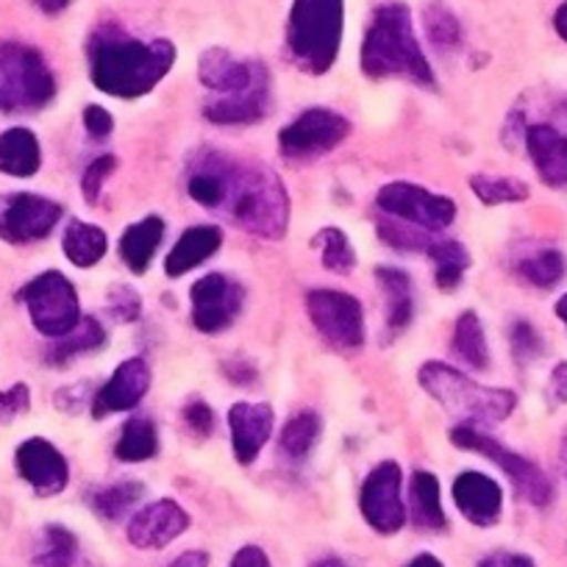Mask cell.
Wrapping results in <instances>:
<instances>
[{
  "label": "cell",
  "instance_id": "cell-6",
  "mask_svg": "<svg viewBox=\"0 0 567 567\" xmlns=\"http://www.w3.org/2000/svg\"><path fill=\"white\" fill-rule=\"evenodd\" d=\"M56 97L45 56L23 42H0V112H37Z\"/></svg>",
  "mask_w": 567,
  "mask_h": 567
},
{
  "label": "cell",
  "instance_id": "cell-29",
  "mask_svg": "<svg viewBox=\"0 0 567 567\" xmlns=\"http://www.w3.org/2000/svg\"><path fill=\"white\" fill-rule=\"evenodd\" d=\"M106 329L97 323L95 318H81V323L70 331L62 340H53V346L48 348L45 362L53 364V368H64L73 359L86 357V353L97 351V348L106 346Z\"/></svg>",
  "mask_w": 567,
  "mask_h": 567
},
{
  "label": "cell",
  "instance_id": "cell-35",
  "mask_svg": "<svg viewBox=\"0 0 567 567\" xmlns=\"http://www.w3.org/2000/svg\"><path fill=\"white\" fill-rule=\"evenodd\" d=\"M142 495H145V484L136 482V478H123V482L92 489L90 506L97 517H103V520H120L131 506L140 504Z\"/></svg>",
  "mask_w": 567,
  "mask_h": 567
},
{
  "label": "cell",
  "instance_id": "cell-51",
  "mask_svg": "<svg viewBox=\"0 0 567 567\" xmlns=\"http://www.w3.org/2000/svg\"><path fill=\"white\" fill-rule=\"evenodd\" d=\"M167 567H209V554L206 550H184Z\"/></svg>",
  "mask_w": 567,
  "mask_h": 567
},
{
  "label": "cell",
  "instance_id": "cell-30",
  "mask_svg": "<svg viewBox=\"0 0 567 567\" xmlns=\"http://www.w3.org/2000/svg\"><path fill=\"white\" fill-rule=\"evenodd\" d=\"M425 256L434 265V284L437 290L454 292L462 281L465 272L471 270V254L460 239H434L432 248L425 250Z\"/></svg>",
  "mask_w": 567,
  "mask_h": 567
},
{
  "label": "cell",
  "instance_id": "cell-40",
  "mask_svg": "<svg viewBox=\"0 0 567 567\" xmlns=\"http://www.w3.org/2000/svg\"><path fill=\"white\" fill-rule=\"evenodd\" d=\"M423 25L437 51H454L462 42V25L445 3H432L423 12Z\"/></svg>",
  "mask_w": 567,
  "mask_h": 567
},
{
  "label": "cell",
  "instance_id": "cell-13",
  "mask_svg": "<svg viewBox=\"0 0 567 567\" xmlns=\"http://www.w3.org/2000/svg\"><path fill=\"white\" fill-rule=\"evenodd\" d=\"M401 465L381 462L368 473L359 495V509L364 523L379 534H398L406 523V506L401 498Z\"/></svg>",
  "mask_w": 567,
  "mask_h": 567
},
{
  "label": "cell",
  "instance_id": "cell-50",
  "mask_svg": "<svg viewBox=\"0 0 567 567\" xmlns=\"http://www.w3.org/2000/svg\"><path fill=\"white\" fill-rule=\"evenodd\" d=\"M550 395L559 403H567V362H559L550 373Z\"/></svg>",
  "mask_w": 567,
  "mask_h": 567
},
{
  "label": "cell",
  "instance_id": "cell-46",
  "mask_svg": "<svg viewBox=\"0 0 567 567\" xmlns=\"http://www.w3.org/2000/svg\"><path fill=\"white\" fill-rule=\"evenodd\" d=\"M84 401H92V384L84 381V384H73V386H64L53 395V403H56L59 412L64 414H79L84 409Z\"/></svg>",
  "mask_w": 567,
  "mask_h": 567
},
{
  "label": "cell",
  "instance_id": "cell-32",
  "mask_svg": "<svg viewBox=\"0 0 567 567\" xmlns=\"http://www.w3.org/2000/svg\"><path fill=\"white\" fill-rule=\"evenodd\" d=\"M159 454V432L151 417H131L120 432L117 445H114V456L125 465L134 462H148Z\"/></svg>",
  "mask_w": 567,
  "mask_h": 567
},
{
  "label": "cell",
  "instance_id": "cell-3",
  "mask_svg": "<svg viewBox=\"0 0 567 567\" xmlns=\"http://www.w3.org/2000/svg\"><path fill=\"white\" fill-rule=\"evenodd\" d=\"M220 215L259 239H281L290 228V195L272 167L234 159Z\"/></svg>",
  "mask_w": 567,
  "mask_h": 567
},
{
  "label": "cell",
  "instance_id": "cell-34",
  "mask_svg": "<svg viewBox=\"0 0 567 567\" xmlns=\"http://www.w3.org/2000/svg\"><path fill=\"white\" fill-rule=\"evenodd\" d=\"M320 432H323V420L312 409H301V412L292 414L281 429V454H287L290 460L301 462L303 456L312 454V449L318 445Z\"/></svg>",
  "mask_w": 567,
  "mask_h": 567
},
{
  "label": "cell",
  "instance_id": "cell-11",
  "mask_svg": "<svg viewBox=\"0 0 567 567\" xmlns=\"http://www.w3.org/2000/svg\"><path fill=\"white\" fill-rule=\"evenodd\" d=\"M381 215L417 226L429 234L445 231L456 220V204L449 195H434L425 187L409 182L384 184L375 195Z\"/></svg>",
  "mask_w": 567,
  "mask_h": 567
},
{
  "label": "cell",
  "instance_id": "cell-53",
  "mask_svg": "<svg viewBox=\"0 0 567 567\" xmlns=\"http://www.w3.org/2000/svg\"><path fill=\"white\" fill-rule=\"evenodd\" d=\"M554 29H556V34H559L561 40L567 42V0H565V3H561L559 9H556V14H554Z\"/></svg>",
  "mask_w": 567,
  "mask_h": 567
},
{
  "label": "cell",
  "instance_id": "cell-27",
  "mask_svg": "<svg viewBox=\"0 0 567 567\" xmlns=\"http://www.w3.org/2000/svg\"><path fill=\"white\" fill-rule=\"evenodd\" d=\"M42 167V148L34 131L9 128L0 134V173L12 178H31Z\"/></svg>",
  "mask_w": 567,
  "mask_h": 567
},
{
  "label": "cell",
  "instance_id": "cell-25",
  "mask_svg": "<svg viewBox=\"0 0 567 567\" xmlns=\"http://www.w3.org/2000/svg\"><path fill=\"white\" fill-rule=\"evenodd\" d=\"M162 239H165V220L159 215L142 217L140 223L125 228L123 237H120V259L125 261L131 272L142 276L154 261Z\"/></svg>",
  "mask_w": 567,
  "mask_h": 567
},
{
  "label": "cell",
  "instance_id": "cell-7",
  "mask_svg": "<svg viewBox=\"0 0 567 567\" xmlns=\"http://www.w3.org/2000/svg\"><path fill=\"white\" fill-rule=\"evenodd\" d=\"M20 301L29 309V318L42 337L62 340L81 323V303L73 281L59 270L40 272L20 290Z\"/></svg>",
  "mask_w": 567,
  "mask_h": 567
},
{
  "label": "cell",
  "instance_id": "cell-43",
  "mask_svg": "<svg viewBox=\"0 0 567 567\" xmlns=\"http://www.w3.org/2000/svg\"><path fill=\"white\" fill-rule=\"evenodd\" d=\"M106 301H109V312H112L114 320H120V323H134V320H140L142 298L140 292L125 287V284H114Z\"/></svg>",
  "mask_w": 567,
  "mask_h": 567
},
{
  "label": "cell",
  "instance_id": "cell-54",
  "mask_svg": "<svg viewBox=\"0 0 567 567\" xmlns=\"http://www.w3.org/2000/svg\"><path fill=\"white\" fill-rule=\"evenodd\" d=\"M406 567H445L434 554H417Z\"/></svg>",
  "mask_w": 567,
  "mask_h": 567
},
{
  "label": "cell",
  "instance_id": "cell-42",
  "mask_svg": "<svg viewBox=\"0 0 567 567\" xmlns=\"http://www.w3.org/2000/svg\"><path fill=\"white\" fill-rule=\"evenodd\" d=\"M114 167H117V159H114L112 154L97 156V159H92L90 165H86L84 176H81V195H84L86 204L90 206L97 204V198H101V193H103V184L109 182V176L114 173Z\"/></svg>",
  "mask_w": 567,
  "mask_h": 567
},
{
  "label": "cell",
  "instance_id": "cell-1",
  "mask_svg": "<svg viewBox=\"0 0 567 567\" xmlns=\"http://www.w3.org/2000/svg\"><path fill=\"white\" fill-rule=\"evenodd\" d=\"M90 79L101 92L114 97L148 95L176 64V45L171 40L142 42L120 31L101 29L86 45Z\"/></svg>",
  "mask_w": 567,
  "mask_h": 567
},
{
  "label": "cell",
  "instance_id": "cell-55",
  "mask_svg": "<svg viewBox=\"0 0 567 567\" xmlns=\"http://www.w3.org/2000/svg\"><path fill=\"white\" fill-rule=\"evenodd\" d=\"M312 567H348V565L340 559V556H323V559L315 561Z\"/></svg>",
  "mask_w": 567,
  "mask_h": 567
},
{
  "label": "cell",
  "instance_id": "cell-15",
  "mask_svg": "<svg viewBox=\"0 0 567 567\" xmlns=\"http://www.w3.org/2000/svg\"><path fill=\"white\" fill-rule=\"evenodd\" d=\"M198 79L215 97H237L256 90V86L270 84V73H267L265 64L237 59L226 48H209L200 56Z\"/></svg>",
  "mask_w": 567,
  "mask_h": 567
},
{
  "label": "cell",
  "instance_id": "cell-2",
  "mask_svg": "<svg viewBox=\"0 0 567 567\" xmlns=\"http://www.w3.org/2000/svg\"><path fill=\"white\" fill-rule=\"evenodd\" d=\"M362 73L368 79H406L434 86V70L414 34L412 9L401 0L381 3L373 12L362 42Z\"/></svg>",
  "mask_w": 567,
  "mask_h": 567
},
{
  "label": "cell",
  "instance_id": "cell-12",
  "mask_svg": "<svg viewBox=\"0 0 567 567\" xmlns=\"http://www.w3.org/2000/svg\"><path fill=\"white\" fill-rule=\"evenodd\" d=\"M193 301V326L200 334H223L237 323L243 315L245 290L243 284L231 281L223 272H209L198 278L189 290Z\"/></svg>",
  "mask_w": 567,
  "mask_h": 567
},
{
  "label": "cell",
  "instance_id": "cell-20",
  "mask_svg": "<svg viewBox=\"0 0 567 567\" xmlns=\"http://www.w3.org/2000/svg\"><path fill=\"white\" fill-rule=\"evenodd\" d=\"M454 504L473 526H493L501 517L504 489L495 478L478 471H465L454 482Z\"/></svg>",
  "mask_w": 567,
  "mask_h": 567
},
{
  "label": "cell",
  "instance_id": "cell-23",
  "mask_svg": "<svg viewBox=\"0 0 567 567\" xmlns=\"http://www.w3.org/2000/svg\"><path fill=\"white\" fill-rule=\"evenodd\" d=\"M270 106L272 90L270 84H261L237 97H212L204 106V117L215 125H250L265 120Z\"/></svg>",
  "mask_w": 567,
  "mask_h": 567
},
{
  "label": "cell",
  "instance_id": "cell-22",
  "mask_svg": "<svg viewBox=\"0 0 567 567\" xmlns=\"http://www.w3.org/2000/svg\"><path fill=\"white\" fill-rule=\"evenodd\" d=\"M223 248V228L220 226H193L178 237V243L173 245V250L165 259V272L167 278H182L189 270L200 267L204 261H209L217 250Z\"/></svg>",
  "mask_w": 567,
  "mask_h": 567
},
{
  "label": "cell",
  "instance_id": "cell-9",
  "mask_svg": "<svg viewBox=\"0 0 567 567\" xmlns=\"http://www.w3.org/2000/svg\"><path fill=\"white\" fill-rule=\"evenodd\" d=\"M351 123L340 112L326 106H312L298 114L290 125L278 131V151L290 162H312L348 140Z\"/></svg>",
  "mask_w": 567,
  "mask_h": 567
},
{
  "label": "cell",
  "instance_id": "cell-31",
  "mask_svg": "<svg viewBox=\"0 0 567 567\" xmlns=\"http://www.w3.org/2000/svg\"><path fill=\"white\" fill-rule=\"evenodd\" d=\"M62 248L75 267H95L106 256L109 237L103 228L92 226V223L70 220L64 228Z\"/></svg>",
  "mask_w": 567,
  "mask_h": 567
},
{
  "label": "cell",
  "instance_id": "cell-5",
  "mask_svg": "<svg viewBox=\"0 0 567 567\" xmlns=\"http://www.w3.org/2000/svg\"><path fill=\"white\" fill-rule=\"evenodd\" d=\"M346 29L342 0H296L287 20V51L309 75H323L334 68Z\"/></svg>",
  "mask_w": 567,
  "mask_h": 567
},
{
  "label": "cell",
  "instance_id": "cell-41",
  "mask_svg": "<svg viewBox=\"0 0 567 567\" xmlns=\"http://www.w3.org/2000/svg\"><path fill=\"white\" fill-rule=\"evenodd\" d=\"M182 420H184V429H187L195 440H209L212 434H215L217 417L204 398L198 395L189 398L182 409Z\"/></svg>",
  "mask_w": 567,
  "mask_h": 567
},
{
  "label": "cell",
  "instance_id": "cell-14",
  "mask_svg": "<svg viewBox=\"0 0 567 567\" xmlns=\"http://www.w3.org/2000/svg\"><path fill=\"white\" fill-rule=\"evenodd\" d=\"M64 206L34 193L9 195L0 209V239L9 245H31L45 239L59 226Z\"/></svg>",
  "mask_w": 567,
  "mask_h": 567
},
{
  "label": "cell",
  "instance_id": "cell-49",
  "mask_svg": "<svg viewBox=\"0 0 567 567\" xmlns=\"http://www.w3.org/2000/svg\"><path fill=\"white\" fill-rule=\"evenodd\" d=\"M231 567H272V565L259 545H245V548H239L237 554H234Z\"/></svg>",
  "mask_w": 567,
  "mask_h": 567
},
{
  "label": "cell",
  "instance_id": "cell-10",
  "mask_svg": "<svg viewBox=\"0 0 567 567\" xmlns=\"http://www.w3.org/2000/svg\"><path fill=\"white\" fill-rule=\"evenodd\" d=\"M307 312L318 334L334 351L353 353L364 346V309L359 298L318 287L307 292Z\"/></svg>",
  "mask_w": 567,
  "mask_h": 567
},
{
  "label": "cell",
  "instance_id": "cell-19",
  "mask_svg": "<svg viewBox=\"0 0 567 567\" xmlns=\"http://www.w3.org/2000/svg\"><path fill=\"white\" fill-rule=\"evenodd\" d=\"M272 409L270 403H234L228 412V429H231V449L234 460L239 465H254L256 456L267 445L272 434Z\"/></svg>",
  "mask_w": 567,
  "mask_h": 567
},
{
  "label": "cell",
  "instance_id": "cell-38",
  "mask_svg": "<svg viewBox=\"0 0 567 567\" xmlns=\"http://www.w3.org/2000/svg\"><path fill=\"white\" fill-rule=\"evenodd\" d=\"M471 189L476 198L487 206L501 204H523L528 198V184L517 182L509 176H487V173H476L471 178Z\"/></svg>",
  "mask_w": 567,
  "mask_h": 567
},
{
  "label": "cell",
  "instance_id": "cell-47",
  "mask_svg": "<svg viewBox=\"0 0 567 567\" xmlns=\"http://www.w3.org/2000/svg\"><path fill=\"white\" fill-rule=\"evenodd\" d=\"M84 128L90 131L92 140H106L114 131V117L106 109L97 106V103H90V106L84 109Z\"/></svg>",
  "mask_w": 567,
  "mask_h": 567
},
{
  "label": "cell",
  "instance_id": "cell-21",
  "mask_svg": "<svg viewBox=\"0 0 567 567\" xmlns=\"http://www.w3.org/2000/svg\"><path fill=\"white\" fill-rule=\"evenodd\" d=\"M526 151L534 162V171L539 173L548 187H567V136L554 125H526Z\"/></svg>",
  "mask_w": 567,
  "mask_h": 567
},
{
  "label": "cell",
  "instance_id": "cell-44",
  "mask_svg": "<svg viewBox=\"0 0 567 567\" xmlns=\"http://www.w3.org/2000/svg\"><path fill=\"white\" fill-rule=\"evenodd\" d=\"M31 390L25 384H12L9 390L0 392V425L12 423L20 414L29 412Z\"/></svg>",
  "mask_w": 567,
  "mask_h": 567
},
{
  "label": "cell",
  "instance_id": "cell-48",
  "mask_svg": "<svg viewBox=\"0 0 567 567\" xmlns=\"http://www.w3.org/2000/svg\"><path fill=\"white\" fill-rule=\"evenodd\" d=\"M478 567H537L528 556L523 554H509V550H498V554H489L478 561Z\"/></svg>",
  "mask_w": 567,
  "mask_h": 567
},
{
  "label": "cell",
  "instance_id": "cell-57",
  "mask_svg": "<svg viewBox=\"0 0 567 567\" xmlns=\"http://www.w3.org/2000/svg\"><path fill=\"white\" fill-rule=\"evenodd\" d=\"M559 454H561V465H565V473H567V432H565V437H561Z\"/></svg>",
  "mask_w": 567,
  "mask_h": 567
},
{
  "label": "cell",
  "instance_id": "cell-18",
  "mask_svg": "<svg viewBox=\"0 0 567 567\" xmlns=\"http://www.w3.org/2000/svg\"><path fill=\"white\" fill-rule=\"evenodd\" d=\"M151 390V364L142 357L125 359L112 379L92 395V417L103 420L114 412H128L140 406L145 392Z\"/></svg>",
  "mask_w": 567,
  "mask_h": 567
},
{
  "label": "cell",
  "instance_id": "cell-36",
  "mask_svg": "<svg viewBox=\"0 0 567 567\" xmlns=\"http://www.w3.org/2000/svg\"><path fill=\"white\" fill-rule=\"evenodd\" d=\"M375 231H379L381 243L386 248H395V250H406V254H425V250L432 248V243L437 237L417 226H409V223L395 220V217H386L381 215L379 223H375Z\"/></svg>",
  "mask_w": 567,
  "mask_h": 567
},
{
  "label": "cell",
  "instance_id": "cell-33",
  "mask_svg": "<svg viewBox=\"0 0 567 567\" xmlns=\"http://www.w3.org/2000/svg\"><path fill=\"white\" fill-rule=\"evenodd\" d=\"M451 351L456 359L467 364L473 370H487L489 368V346L487 334H484V326L478 320V315L473 309L460 315L454 329V340H451Z\"/></svg>",
  "mask_w": 567,
  "mask_h": 567
},
{
  "label": "cell",
  "instance_id": "cell-4",
  "mask_svg": "<svg viewBox=\"0 0 567 567\" xmlns=\"http://www.w3.org/2000/svg\"><path fill=\"white\" fill-rule=\"evenodd\" d=\"M417 381L456 420V425H467L478 432L504 423L517 403V395L512 390L478 384L445 362H425L420 368Z\"/></svg>",
  "mask_w": 567,
  "mask_h": 567
},
{
  "label": "cell",
  "instance_id": "cell-16",
  "mask_svg": "<svg viewBox=\"0 0 567 567\" xmlns=\"http://www.w3.org/2000/svg\"><path fill=\"white\" fill-rule=\"evenodd\" d=\"M14 467L20 478L34 489L40 498H51L68 489L70 484V465L62 456V451L42 437H31L20 443L14 454Z\"/></svg>",
  "mask_w": 567,
  "mask_h": 567
},
{
  "label": "cell",
  "instance_id": "cell-56",
  "mask_svg": "<svg viewBox=\"0 0 567 567\" xmlns=\"http://www.w3.org/2000/svg\"><path fill=\"white\" fill-rule=\"evenodd\" d=\"M556 318L567 326V296H561L559 301H556Z\"/></svg>",
  "mask_w": 567,
  "mask_h": 567
},
{
  "label": "cell",
  "instance_id": "cell-28",
  "mask_svg": "<svg viewBox=\"0 0 567 567\" xmlns=\"http://www.w3.org/2000/svg\"><path fill=\"white\" fill-rule=\"evenodd\" d=\"M409 509H412V520L417 528H425V532L445 528L449 520H445L443 493H440V482L434 473H412V482H409Z\"/></svg>",
  "mask_w": 567,
  "mask_h": 567
},
{
  "label": "cell",
  "instance_id": "cell-26",
  "mask_svg": "<svg viewBox=\"0 0 567 567\" xmlns=\"http://www.w3.org/2000/svg\"><path fill=\"white\" fill-rule=\"evenodd\" d=\"M31 567H95V565L86 559L79 537H75L68 526L51 523V526L42 528L40 539H37V550H34V559H31Z\"/></svg>",
  "mask_w": 567,
  "mask_h": 567
},
{
  "label": "cell",
  "instance_id": "cell-37",
  "mask_svg": "<svg viewBox=\"0 0 567 567\" xmlns=\"http://www.w3.org/2000/svg\"><path fill=\"white\" fill-rule=\"evenodd\" d=\"M312 248L320 254V261H323L326 270L337 272V276H348L357 267V254L351 248V239L340 228H323L312 239Z\"/></svg>",
  "mask_w": 567,
  "mask_h": 567
},
{
  "label": "cell",
  "instance_id": "cell-52",
  "mask_svg": "<svg viewBox=\"0 0 567 567\" xmlns=\"http://www.w3.org/2000/svg\"><path fill=\"white\" fill-rule=\"evenodd\" d=\"M42 14H62L70 7V0H31Z\"/></svg>",
  "mask_w": 567,
  "mask_h": 567
},
{
  "label": "cell",
  "instance_id": "cell-8",
  "mask_svg": "<svg viewBox=\"0 0 567 567\" xmlns=\"http://www.w3.org/2000/svg\"><path fill=\"white\" fill-rule=\"evenodd\" d=\"M451 443H454L456 449L473 451V454H482L484 460L495 462V465L509 476L517 498H523L526 504L543 509V506H548L550 501H554V484H550V478L545 476L532 460L504 449V445H501L498 440L489 437L487 432L467 429V425H454V429H451Z\"/></svg>",
  "mask_w": 567,
  "mask_h": 567
},
{
  "label": "cell",
  "instance_id": "cell-45",
  "mask_svg": "<svg viewBox=\"0 0 567 567\" xmlns=\"http://www.w3.org/2000/svg\"><path fill=\"white\" fill-rule=\"evenodd\" d=\"M512 351H515V359L520 364L537 359L539 351H543V342H539L537 331L528 323H515V329H512Z\"/></svg>",
  "mask_w": 567,
  "mask_h": 567
},
{
  "label": "cell",
  "instance_id": "cell-17",
  "mask_svg": "<svg viewBox=\"0 0 567 567\" xmlns=\"http://www.w3.org/2000/svg\"><path fill=\"white\" fill-rule=\"evenodd\" d=\"M189 528V515L171 498H159L148 504L145 509L136 512L128 520L125 537L134 548L151 550V548H165L173 539L182 537Z\"/></svg>",
  "mask_w": 567,
  "mask_h": 567
},
{
  "label": "cell",
  "instance_id": "cell-39",
  "mask_svg": "<svg viewBox=\"0 0 567 567\" xmlns=\"http://www.w3.org/2000/svg\"><path fill=\"white\" fill-rule=\"evenodd\" d=\"M517 272H520L528 284H534V287L548 290V287H554V284L565 276V256L556 248H539L534 250L532 256L517 261Z\"/></svg>",
  "mask_w": 567,
  "mask_h": 567
},
{
  "label": "cell",
  "instance_id": "cell-24",
  "mask_svg": "<svg viewBox=\"0 0 567 567\" xmlns=\"http://www.w3.org/2000/svg\"><path fill=\"white\" fill-rule=\"evenodd\" d=\"M375 281L384 296V320L386 334L401 337L409 329L414 318V296H412V278L398 267H379Z\"/></svg>",
  "mask_w": 567,
  "mask_h": 567
}]
</instances>
